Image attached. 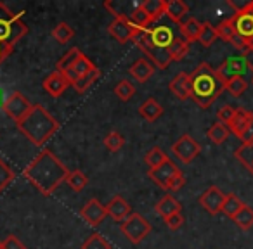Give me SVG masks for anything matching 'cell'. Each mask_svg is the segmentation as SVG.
<instances>
[{"instance_id": "cell-1", "label": "cell", "mask_w": 253, "mask_h": 249, "mask_svg": "<svg viewBox=\"0 0 253 249\" xmlns=\"http://www.w3.org/2000/svg\"><path fill=\"white\" fill-rule=\"evenodd\" d=\"M68 173V168L50 149L40 151L35 159L23 170L25 178L43 196H50L61 183L66 182Z\"/></svg>"}, {"instance_id": "cell-2", "label": "cell", "mask_w": 253, "mask_h": 249, "mask_svg": "<svg viewBox=\"0 0 253 249\" xmlns=\"http://www.w3.org/2000/svg\"><path fill=\"white\" fill-rule=\"evenodd\" d=\"M225 90L224 81L217 74V70L208 63L198 64L191 74V97L201 109H208L217 97Z\"/></svg>"}, {"instance_id": "cell-3", "label": "cell", "mask_w": 253, "mask_h": 249, "mask_svg": "<svg viewBox=\"0 0 253 249\" xmlns=\"http://www.w3.org/2000/svg\"><path fill=\"white\" fill-rule=\"evenodd\" d=\"M59 121L54 116L49 114L45 107L40 104H33L32 111L18 123V128L30 142L35 145H43L57 130H59Z\"/></svg>"}, {"instance_id": "cell-4", "label": "cell", "mask_w": 253, "mask_h": 249, "mask_svg": "<svg viewBox=\"0 0 253 249\" xmlns=\"http://www.w3.org/2000/svg\"><path fill=\"white\" fill-rule=\"evenodd\" d=\"M232 28L236 36L246 45V52L253 45V0L245 4L243 7H236L234 14L231 16Z\"/></svg>"}, {"instance_id": "cell-5", "label": "cell", "mask_w": 253, "mask_h": 249, "mask_svg": "<svg viewBox=\"0 0 253 249\" xmlns=\"http://www.w3.org/2000/svg\"><path fill=\"white\" fill-rule=\"evenodd\" d=\"M132 42H135V45H137L142 52L148 54L153 59V63H155L160 70H165V68L172 63V59H170V56H169V50L156 47L155 43H153L151 35H149L148 30H137V33H135Z\"/></svg>"}, {"instance_id": "cell-6", "label": "cell", "mask_w": 253, "mask_h": 249, "mask_svg": "<svg viewBox=\"0 0 253 249\" xmlns=\"http://www.w3.org/2000/svg\"><path fill=\"white\" fill-rule=\"evenodd\" d=\"M120 230H122V234L125 235L132 244H139V242H142L151 234V223H149L142 214L132 213L125 221H122Z\"/></svg>"}, {"instance_id": "cell-7", "label": "cell", "mask_w": 253, "mask_h": 249, "mask_svg": "<svg viewBox=\"0 0 253 249\" xmlns=\"http://www.w3.org/2000/svg\"><path fill=\"white\" fill-rule=\"evenodd\" d=\"M250 71L248 63H246L245 54L241 56H231L217 68V74L220 76V80L224 81V85L232 78H245L246 73Z\"/></svg>"}, {"instance_id": "cell-8", "label": "cell", "mask_w": 253, "mask_h": 249, "mask_svg": "<svg viewBox=\"0 0 253 249\" xmlns=\"http://www.w3.org/2000/svg\"><path fill=\"white\" fill-rule=\"evenodd\" d=\"M33 104L21 94V92H12L5 102L2 104V109L5 111V114L11 119H14L16 123H19L30 111H32Z\"/></svg>"}, {"instance_id": "cell-9", "label": "cell", "mask_w": 253, "mask_h": 249, "mask_svg": "<svg viewBox=\"0 0 253 249\" xmlns=\"http://www.w3.org/2000/svg\"><path fill=\"white\" fill-rule=\"evenodd\" d=\"M172 152L177 159H180L182 163H193L194 159L200 156L201 152V145L191 137L189 134H184L177 139V142H173L172 145Z\"/></svg>"}, {"instance_id": "cell-10", "label": "cell", "mask_w": 253, "mask_h": 249, "mask_svg": "<svg viewBox=\"0 0 253 249\" xmlns=\"http://www.w3.org/2000/svg\"><path fill=\"white\" fill-rule=\"evenodd\" d=\"M148 175H149V178H151L158 187L169 190L170 189V183H172L179 175H182V172H180V168L172 161V159H169V161L163 163V165L158 166V168L149 170Z\"/></svg>"}, {"instance_id": "cell-11", "label": "cell", "mask_w": 253, "mask_h": 249, "mask_svg": "<svg viewBox=\"0 0 253 249\" xmlns=\"http://www.w3.org/2000/svg\"><path fill=\"white\" fill-rule=\"evenodd\" d=\"M225 197H227V194L222 192L218 187L211 185V187H208L203 194H201L198 201H200L201 208H203L207 213H210L211 216H215V214L220 213L222 208H224Z\"/></svg>"}, {"instance_id": "cell-12", "label": "cell", "mask_w": 253, "mask_h": 249, "mask_svg": "<svg viewBox=\"0 0 253 249\" xmlns=\"http://www.w3.org/2000/svg\"><path fill=\"white\" fill-rule=\"evenodd\" d=\"M108 32L116 42L126 43V42H130V40H134L135 33H137V28L132 26V23L128 21L126 16H116V18L109 23Z\"/></svg>"}, {"instance_id": "cell-13", "label": "cell", "mask_w": 253, "mask_h": 249, "mask_svg": "<svg viewBox=\"0 0 253 249\" xmlns=\"http://www.w3.org/2000/svg\"><path fill=\"white\" fill-rule=\"evenodd\" d=\"M108 211H106V206L101 203L99 199H90L84 208L80 210V216L87 221L90 227H97V225L102 223V220L106 218Z\"/></svg>"}, {"instance_id": "cell-14", "label": "cell", "mask_w": 253, "mask_h": 249, "mask_svg": "<svg viewBox=\"0 0 253 249\" xmlns=\"http://www.w3.org/2000/svg\"><path fill=\"white\" fill-rule=\"evenodd\" d=\"M94 68H95V64L92 63V61L88 59L85 54H82V56L73 63V66H71L70 70L66 71V73H63V76L66 78L68 81H70V85H73L75 81L80 80L82 76H85L87 73H90Z\"/></svg>"}, {"instance_id": "cell-15", "label": "cell", "mask_w": 253, "mask_h": 249, "mask_svg": "<svg viewBox=\"0 0 253 249\" xmlns=\"http://www.w3.org/2000/svg\"><path fill=\"white\" fill-rule=\"evenodd\" d=\"M106 211H108V214L113 220L122 223V221H125L132 214V206L122 196H115L106 204Z\"/></svg>"}, {"instance_id": "cell-16", "label": "cell", "mask_w": 253, "mask_h": 249, "mask_svg": "<svg viewBox=\"0 0 253 249\" xmlns=\"http://www.w3.org/2000/svg\"><path fill=\"white\" fill-rule=\"evenodd\" d=\"M170 92H172L175 97H179L180 101H186L191 97V74L187 73H179L173 76V80L169 83Z\"/></svg>"}, {"instance_id": "cell-17", "label": "cell", "mask_w": 253, "mask_h": 249, "mask_svg": "<svg viewBox=\"0 0 253 249\" xmlns=\"http://www.w3.org/2000/svg\"><path fill=\"white\" fill-rule=\"evenodd\" d=\"M68 85H70V81H68L61 73L54 71V73H50L49 76L43 80L42 87L49 95H52V97H59V95H63V92L68 88Z\"/></svg>"}, {"instance_id": "cell-18", "label": "cell", "mask_w": 253, "mask_h": 249, "mask_svg": "<svg viewBox=\"0 0 253 249\" xmlns=\"http://www.w3.org/2000/svg\"><path fill=\"white\" fill-rule=\"evenodd\" d=\"M148 32H149V35H151L153 43H155L156 47H160V49L169 50L170 43L175 38L172 28H169L167 25H158V26H155V28H148Z\"/></svg>"}, {"instance_id": "cell-19", "label": "cell", "mask_w": 253, "mask_h": 249, "mask_svg": "<svg viewBox=\"0 0 253 249\" xmlns=\"http://www.w3.org/2000/svg\"><path fill=\"white\" fill-rule=\"evenodd\" d=\"M180 210H182V204H180L172 194H165L155 206V211L163 220H167V218H170L175 213H180Z\"/></svg>"}, {"instance_id": "cell-20", "label": "cell", "mask_w": 253, "mask_h": 249, "mask_svg": "<svg viewBox=\"0 0 253 249\" xmlns=\"http://www.w3.org/2000/svg\"><path fill=\"white\" fill-rule=\"evenodd\" d=\"M252 121H253V112L246 111V109H236L234 118H232V121L229 123L227 127L236 137L241 139V135L245 134V130L248 128V125Z\"/></svg>"}, {"instance_id": "cell-21", "label": "cell", "mask_w": 253, "mask_h": 249, "mask_svg": "<svg viewBox=\"0 0 253 249\" xmlns=\"http://www.w3.org/2000/svg\"><path fill=\"white\" fill-rule=\"evenodd\" d=\"M128 73H130V76L134 78L135 81L144 83V81H148L149 78L153 76V73H155V66H153L148 59L141 57V59H137L134 64H132L130 70H128Z\"/></svg>"}, {"instance_id": "cell-22", "label": "cell", "mask_w": 253, "mask_h": 249, "mask_svg": "<svg viewBox=\"0 0 253 249\" xmlns=\"http://www.w3.org/2000/svg\"><path fill=\"white\" fill-rule=\"evenodd\" d=\"M26 33H28V26L23 21V12H18L16 18L12 19V23H11V30H9V36L5 43H7L11 49H14V45L26 35Z\"/></svg>"}, {"instance_id": "cell-23", "label": "cell", "mask_w": 253, "mask_h": 249, "mask_svg": "<svg viewBox=\"0 0 253 249\" xmlns=\"http://www.w3.org/2000/svg\"><path fill=\"white\" fill-rule=\"evenodd\" d=\"M187 12H189V5L186 2H182V0H169L165 4V14L173 23H180L182 25V19L186 18Z\"/></svg>"}, {"instance_id": "cell-24", "label": "cell", "mask_w": 253, "mask_h": 249, "mask_svg": "<svg viewBox=\"0 0 253 249\" xmlns=\"http://www.w3.org/2000/svg\"><path fill=\"white\" fill-rule=\"evenodd\" d=\"M139 114H141L144 119H148V121L153 123L163 114V107L155 97H149L141 104V107H139Z\"/></svg>"}, {"instance_id": "cell-25", "label": "cell", "mask_w": 253, "mask_h": 249, "mask_svg": "<svg viewBox=\"0 0 253 249\" xmlns=\"http://www.w3.org/2000/svg\"><path fill=\"white\" fill-rule=\"evenodd\" d=\"M201 28H203V23H200L196 18H189L186 23L180 25V33H182V38L186 40L187 43L191 42H198L200 38Z\"/></svg>"}, {"instance_id": "cell-26", "label": "cell", "mask_w": 253, "mask_h": 249, "mask_svg": "<svg viewBox=\"0 0 253 249\" xmlns=\"http://www.w3.org/2000/svg\"><path fill=\"white\" fill-rule=\"evenodd\" d=\"M14 18H16L14 12H12L4 2H0V42H4V43L7 42L9 30H11V23ZM5 45H7V43H5Z\"/></svg>"}, {"instance_id": "cell-27", "label": "cell", "mask_w": 253, "mask_h": 249, "mask_svg": "<svg viewBox=\"0 0 253 249\" xmlns=\"http://www.w3.org/2000/svg\"><path fill=\"white\" fill-rule=\"evenodd\" d=\"M165 4H167L165 0H144V2L139 5H141L142 11L149 16L151 23H155L165 14Z\"/></svg>"}, {"instance_id": "cell-28", "label": "cell", "mask_w": 253, "mask_h": 249, "mask_svg": "<svg viewBox=\"0 0 253 249\" xmlns=\"http://www.w3.org/2000/svg\"><path fill=\"white\" fill-rule=\"evenodd\" d=\"M229 135H231L229 127H227V125H224V123H220V121H215L207 132V137L210 139L215 145L224 144V142L229 139Z\"/></svg>"}, {"instance_id": "cell-29", "label": "cell", "mask_w": 253, "mask_h": 249, "mask_svg": "<svg viewBox=\"0 0 253 249\" xmlns=\"http://www.w3.org/2000/svg\"><path fill=\"white\" fill-rule=\"evenodd\" d=\"M189 52V43L182 38V36H175L173 42L169 47V56L172 61H182Z\"/></svg>"}, {"instance_id": "cell-30", "label": "cell", "mask_w": 253, "mask_h": 249, "mask_svg": "<svg viewBox=\"0 0 253 249\" xmlns=\"http://www.w3.org/2000/svg\"><path fill=\"white\" fill-rule=\"evenodd\" d=\"M169 159L170 158L165 154V151H163L162 147H151L144 156V163L149 166V170L158 168V166H162L163 163H167Z\"/></svg>"}, {"instance_id": "cell-31", "label": "cell", "mask_w": 253, "mask_h": 249, "mask_svg": "<svg viewBox=\"0 0 253 249\" xmlns=\"http://www.w3.org/2000/svg\"><path fill=\"white\" fill-rule=\"evenodd\" d=\"M99 76H101V70H99L97 66L94 68V70L90 71V73H87L85 76H82L80 80H77L73 83L75 90L78 92V94H85V92L88 90V88L92 87V85L95 83V81L99 80Z\"/></svg>"}, {"instance_id": "cell-32", "label": "cell", "mask_w": 253, "mask_h": 249, "mask_svg": "<svg viewBox=\"0 0 253 249\" xmlns=\"http://www.w3.org/2000/svg\"><path fill=\"white\" fill-rule=\"evenodd\" d=\"M243 206H245V203H243V201L239 199L236 194H227V197H225V203H224V208H222V213L232 220V218H234L236 214L243 210Z\"/></svg>"}, {"instance_id": "cell-33", "label": "cell", "mask_w": 253, "mask_h": 249, "mask_svg": "<svg viewBox=\"0 0 253 249\" xmlns=\"http://www.w3.org/2000/svg\"><path fill=\"white\" fill-rule=\"evenodd\" d=\"M84 52H80V49H77V47H73V49H70L66 54H64L63 57H61L59 61H57V64H56V71L57 73H66L68 70H70L71 66H73V63L78 59V57L82 56Z\"/></svg>"}, {"instance_id": "cell-34", "label": "cell", "mask_w": 253, "mask_h": 249, "mask_svg": "<svg viewBox=\"0 0 253 249\" xmlns=\"http://www.w3.org/2000/svg\"><path fill=\"white\" fill-rule=\"evenodd\" d=\"M66 183L75 190V192H80V190H84L85 187L88 185V177L85 175L84 172H80V170H73V172L68 173Z\"/></svg>"}, {"instance_id": "cell-35", "label": "cell", "mask_w": 253, "mask_h": 249, "mask_svg": "<svg viewBox=\"0 0 253 249\" xmlns=\"http://www.w3.org/2000/svg\"><path fill=\"white\" fill-rule=\"evenodd\" d=\"M73 35H75V30L71 28L68 23H57L52 30L54 40H56L57 43H61V45H64V43L70 42V40L73 38Z\"/></svg>"}, {"instance_id": "cell-36", "label": "cell", "mask_w": 253, "mask_h": 249, "mask_svg": "<svg viewBox=\"0 0 253 249\" xmlns=\"http://www.w3.org/2000/svg\"><path fill=\"white\" fill-rule=\"evenodd\" d=\"M128 21H130L132 26H134V28H137V30H148L149 26L153 25L151 19H149V16L141 9V5H137V7L130 12V16H128Z\"/></svg>"}, {"instance_id": "cell-37", "label": "cell", "mask_w": 253, "mask_h": 249, "mask_svg": "<svg viewBox=\"0 0 253 249\" xmlns=\"http://www.w3.org/2000/svg\"><path fill=\"white\" fill-rule=\"evenodd\" d=\"M236 225H238L241 230H250L253 227V208H250L248 204L243 206V210L232 218Z\"/></svg>"}, {"instance_id": "cell-38", "label": "cell", "mask_w": 253, "mask_h": 249, "mask_svg": "<svg viewBox=\"0 0 253 249\" xmlns=\"http://www.w3.org/2000/svg\"><path fill=\"white\" fill-rule=\"evenodd\" d=\"M217 40H218L217 26H213L211 23H203V28H201L198 42H200L203 47H210V45H213Z\"/></svg>"}, {"instance_id": "cell-39", "label": "cell", "mask_w": 253, "mask_h": 249, "mask_svg": "<svg viewBox=\"0 0 253 249\" xmlns=\"http://www.w3.org/2000/svg\"><path fill=\"white\" fill-rule=\"evenodd\" d=\"M234 156L243 166H246V170H252V166H253V144H243L239 149H236Z\"/></svg>"}, {"instance_id": "cell-40", "label": "cell", "mask_w": 253, "mask_h": 249, "mask_svg": "<svg viewBox=\"0 0 253 249\" xmlns=\"http://www.w3.org/2000/svg\"><path fill=\"white\" fill-rule=\"evenodd\" d=\"M115 94H116V97H118L120 101L126 102V101H130V99L134 97L135 87L128 80H120L118 83H116V87H115Z\"/></svg>"}, {"instance_id": "cell-41", "label": "cell", "mask_w": 253, "mask_h": 249, "mask_svg": "<svg viewBox=\"0 0 253 249\" xmlns=\"http://www.w3.org/2000/svg\"><path fill=\"white\" fill-rule=\"evenodd\" d=\"M14 177L16 175H14V172H12L11 166H9L4 159L0 158V194L4 192V190L11 185L12 180H14Z\"/></svg>"}, {"instance_id": "cell-42", "label": "cell", "mask_w": 253, "mask_h": 249, "mask_svg": "<svg viewBox=\"0 0 253 249\" xmlns=\"http://www.w3.org/2000/svg\"><path fill=\"white\" fill-rule=\"evenodd\" d=\"M125 145V139H123L122 134L118 132H109L104 137V147L108 149L109 152H116Z\"/></svg>"}, {"instance_id": "cell-43", "label": "cell", "mask_w": 253, "mask_h": 249, "mask_svg": "<svg viewBox=\"0 0 253 249\" xmlns=\"http://www.w3.org/2000/svg\"><path fill=\"white\" fill-rule=\"evenodd\" d=\"M246 88H248L246 78H232V80H229L227 83H225V90L231 95H234V97L243 95L246 92Z\"/></svg>"}, {"instance_id": "cell-44", "label": "cell", "mask_w": 253, "mask_h": 249, "mask_svg": "<svg viewBox=\"0 0 253 249\" xmlns=\"http://www.w3.org/2000/svg\"><path fill=\"white\" fill-rule=\"evenodd\" d=\"M82 249H111V246L101 234L95 232V234L88 235L87 241L82 244Z\"/></svg>"}, {"instance_id": "cell-45", "label": "cell", "mask_w": 253, "mask_h": 249, "mask_svg": "<svg viewBox=\"0 0 253 249\" xmlns=\"http://www.w3.org/2000/svg\"><path fill=\"white\" fill-rule=\"evenodd\" d=\"M236 114V109L232 107V106H222L220 109H218L217 112V118L220 123H224V125H229V123L232 121V118H234Z\"/></svg>"}, {"instance_id": "cell-46", "label": "cell", "mask_w": 253, "mask_h": 249, "mask_svg": "<svg viewBox=\"0 0 253 249\" xmlns=\"http://www.w3.org/2000/svg\"><path fill=\"white\" fill-rule=\"evenodd\" d=\"M2 246H4V249H26V246L23 244L16 235H7V237L2 241Z\"/></svg>"}, {"instance_id": "cell-47", "label": "cell", "mask_w": 253, "mask_h": 249, "mask_svg": "<svg viewBox=\"0 0 253 249\" xmlns=\"http://www.w3.org/2000/svg\"><path fill=\"white\" fill-rule=\"evenodd\" d=\"M165 223H167V227H169L170 230H179V228L184 225V216L180 213H175V214H172L170 218H167Z\"/></svg>"}, {"instance_id": "cell-48", "label": "cell", "mask_w": 253, "mask_h": 249, "mask_svg": "<svg viewBox=\"0 0 253 249\" xmlns=\"http://www.w3.org/2000/svg\"><path fill=\"white\" fill-rule=\"evenodd\" d=\"M243 144H253V121L248 125V128L245 130V134L241 135Z\"/></svg>"}, {"instance_id": "cell-49", "label": "cell", "mask_w": 253, "mask_h": 249, "mask_svg": "<svg viewBox=\"0 0 253 249\" xmlns=\"http://www.w3.org/2000/svg\"><path fill=\"white\" fill-rule=\"evenodd\" d=\"M12 50H14V49H11V47H7L4 42H0V64H2L5 59H7V56H11Z\"/></svg>"}, {"instance_id": "cell-50", "label": "cell", "mask_w": 253, "mask_h": 249, "mask_svg": "<svg viewBox=\"0 0 253 249\" xmlns=\"http://www.w3.org/2000/svg\"><path fill=\"white\" fill-rule=\"evenodd\" d=\"M245 57H246V63H248L250 71L253 73V49H250L248 52H245Z\"/></svg>"}, {"instance_id": "cell-51", "label": "cell", "mask_w": 253, "mask_h": 249, "mask_svg": "<svg viewBox=\"0 0 253 249\" xmlns=\"http://www.w3.org/2000/svg\"><path fill=\"white\" fill-rule=\"evenodd\" d=\"M0 249H4V246H2V241H0Z\"/></svg>"}, {"instance_id": "cell-52", "label": "cell", "mask_w": 253, "mask_h": 249, "mask_svg": "<svg viewBox=\"0 0 253 249\" xmlns=\"http://www.w3.org/2000/svg\"><path fill=\"white\" fill-rule=\"evenodd\" d=\"M250 173H253V166H252V170H250Z\"/></svg>"}, {"instance_id": "cell-53", "label": "cell", "mask_w": 253, "mask_h": 249, "mask_svg": "<svg viewBox=\"0 0 253 249\" xmlns=\"http://www.w3.org/2000/svg\"><path fill=\"white\" fill-rule=\"evenodd\" d=\"M252 83H253V76H252Z\"/></svg>"}, {"instance_id": "cell-54", "label": "cell", "mask_w": 253, "mask_h": 249, "mask_svg": "<svg viewBox=\"0 0 253 249\" xmlns=\"http://www.w3.org/2000/svg\"><path fill=\"white\" fill-rule=\"evenodd\" d=\"M250 49H253V45H252V47H250Z\"/></svg>"}]
</instances>
